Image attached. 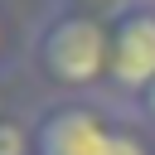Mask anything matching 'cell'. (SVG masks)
Returning <instances> with one entry per match:
<instances>
[{"label": "cell", "instance_id": "6da1fadb", "mask_svg": "<svg viewBox=\"0 0 155 155\" xmlns=\"http://www.w3.org/2000/svg\"><path fill=\"white\" fill-rule=\"evenodd\" d=\"M111 19L78 0H44L29 24V73L53 97H111Z\"/></svg>", "mask_w": 155, "mask_h": 155}, {"label": "cell", "instance_id": "7a4b0ae2", "mask_svg": "<svg viewBox=\"0 0 155 155\" xmlns=\"http://www.w3.org/2000/svg\"><path fill=\"white\" fill-rule=\"evenodd\" d=\"M121 116L111 97H48L34 107V155H107Z\"/></svg>", "mask_w": 155, "mask_h": 155}, {"label": "cell", "instance_id": "3957f363", "mask_svg": "<svg viewBox=\"0 0 155 155\" xmlns=\"http://www.w3.org/2000/svg\"><path fill=\"white\" fill-rule=\"evenodd\" d=\"M155 82V0H126L111 19V102L126 111Z\"/></svg>", "mask_w": 155, "mask_h": 155}, {"label": "cell", "instance_id": "277c9868", "mask_svg": "<svg viewBox=\"0 0 155 155\" xmlns=\"http://www.w3.org/2000/svg\"><path fill=\"white\" fill-rule=\"evenodd\" d=\"M19 68H29V24L10 0H0V78H15Z\"/></svg>", "mask_w": 155, "mask_h": 155}, {"label": "cell", "instance_id": "5b68a950", "mask_svg": "<svg viewBox=\"0 0 155 155\" xmlns=\"http://www.w3.org/2000/svg\"><path fill=\"white\" fill-rule=\"evenodd\" d=\"M107 155H155V131L140 126V121L126 111L121 126H116V136H111V145H107Z\"/></svg>", "mask_w": 155, "mask_h": 155}, {"label": "cell", "instance_id": "8992f818", "mask_svg": "<svg viewBox=\"0 0 155 155\" xmlns=\"http://www.w3.org/2000/svg\"><path fill=\"white\" fill-rule=\"evenodd\" d=\"M0 155H34V107L0 121Z\"/></svg>", "mask_w": 155, "mask_h": 155}, {"label": "cell", "instance_id": "52a82bcc", "mask_svg": "<svg viewBox=\"0 0 155 155\" xmlns=\"http://www.w3.org/2000/svg\"><path fill=\"white\" fill-rule=\"evenodd\" d=\"M126 111H131L140 126H150V131H155V82H150V87H145V92H140V97H136Z\"/></svg>", "mask_w": 155, "mask_h": 155}, {"label": "cell", "instance_id": "ba28073f", "mask_svg": "<svg viewBox=\"0 0 155 155\" xmlns=\"http://www.w3.org/2000/svg\"><path fill=\"white\" fill-rule=\"evenodd\" d=\"M15 111H24V107H19V97H15V78H0V121H5V116H15Z\"/></svg>", "mask_w": 155, "mask_h": 155}]
</instances>
